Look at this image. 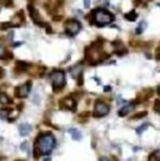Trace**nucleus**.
Here are the masks:
<instances>
[{"label":"nucleus","instance_id":"f8f14e48","mask_svg":"<svg viewBox=\"0 0 160 161\" xmlns=\"http://www.w3.org/2000/svg\"><path fill=\"white\" fill-rule=\"evenodd\" d=\"M30 131H31V126H30L29 124H20V125H19V132H20L21 136L29 135Z\"/></svg>","mask_w":160,"mask_h":161},{"label":"nucleus","instance_id":"a878e982","mask_svg":"<svg viewBox=\"0 0 160 161\" xmlns=\"http://www.w3.org/2000/svg\"><path fill=\"white\" fill-rule=\"evenodd\" d=\"M145 115H146V113L144 111V113H140V114H136V116H135L134 119H139V117H144Z\"/></svg>","mask_w":160,"mask_h":161},{"label":"nucleus","instance_id":"473e14b6","mask_svg":"<svg viewBox=\"0 0 160 161\" xmlns=\"http://www.w3.org/2000/svg\"><path fill=\"white\" fill-rule=\"evenodd\" d=\"M158 94H159V95H160V86L158 88Z\"/></svg>","mask_w":160,"mask_h":161},{"label":"nucleus","instance_id":"39448f33","mask_svg":"<svg viewBox=\"0 0 160 161\" xmlns=\"http://www.w3.org/2000/svg\"><path fill=\"white\" fill-rule=\"evenodd\" d=\"M80 30H82V24H80L78 20L71 19V20H68L65 23V31L68 35L75 36Z\"/></svg>","mask_w":160,"mask_h":161},{"label":"nucleus","instance_id":"5701e85b","mask_svg":"<svg viewBox=\"0 0 160 161\" xmlns=\"http://www.w3.org/2000/svg\"><path fill=\"white\" fill-rule=\"evenodd\" d=\"M151 159H155V160H160V149H159V150H156V151H155V152L153 154Z\"/></svg>","mask_w":160,"mask_h":161},{"label":"nucleus","instance_id":"b1692460","mask_svg":"<svg viewBox=\"0 0 160 161\" xmlns=\"http://www.w3.org/2000/svg\"><path fill=\"white\" fill-rule=\"evenodd\" d=\"M154 110L158 113V114H160V101L158 100L156 102H155V106H154Z\"/></svg>","mask_w":160,"mask_h":161},{"label":"nucleus","instance_id":"a211bd4d","mask_svg":"<svg viewBox=\"0 0 160 161\" xmlns=\"http://www.w3.org/2000/svg\"><path fill=\"white\" fill-rule=\"evenodd\" d=\"M10 28H18V26L15 24H13V23H3L2 26H0V29L2 30H6V29H10Z\"/></svg>","mask_w":160,"mask_h":161},{"label":"nucleus","instance_id":"0eeeda50","mask_svg":"<svg viewBox=\"0 0 160 161\" xmlns=\"http://www.w3.org/2000/svg\"><path fill=\"white\" fill-rule=\"evenodd\" d=\"M28 10H29L30 18L33 19V21H34L35 24H38L39 26H46V25H48V24H45V23L43 21L42 16H40V14H39V11L35 9V6H34L33 4H29V5H28Z\"/></svg>","mask_w":160,"mask_h":161},{"label":"nucleus","instance_id":"7ed1b4c3","mask_svg":"<svg viewBox=\"0 0 160 161\" xmlns=\"http://www.w3.org/2000/svg\"><path fill=\"white\" fill-rule=\"evenodd\" d=\"M105 58V54L103 52V49L100 45L98 44H93L91 46H89L86 49V55H85V60L88 64L90 65H95L100 61H103V59Z\"/></svg>","mask_w":160,"mask_h":161},{"label":"nucleus","instance_id":"c756f323","mask_svg":"<svg viewBox=\"0 0 160 161\" xmlns=\"http://www.w3.org/2000/svg\"><path fill=\"white\" fill-rule=\"evenodd\" d=\"M84 3H85V8L90 6V0H84Z\"/></svg>","mask_w":160,"mask_h":161},{"label":"nucleus","instance_id":"20e7f679","mask_svg":"<svg viewBox=\"0 0 160 161\" xmlns=\"http://www.w3.org/2000/svg\"><path fill=\"white\" fill-rule=\"evenodd\" d=\"M50 79H51L53 89H54V91H60V90L64 89L65 83H66L64 71H61V70H54L50 74Z\"/></svg>","mask_w":160,"mask_h":161},{"label":"nucleus","instance_id":"9d476101","mask_svg":"<svg viewBox=\"0 0 160 161\" xmlns=\"http://www.w3.org/2000/svg\"><path fill=\"white\" fill-rule=\"evenodd\" d=\"M29 68H30V65L28 63H25V61H18L16 63V66H15V71L16 73H25Z\"/></svg>","mask_w":160,"mask_h":161},{"label":"nucleus","instance_id":"f704fd0d","mask_svg":"<svg viewBox=\"0 0 160 161\" xmlns=\"http://www.w3.org/2000/svg\"><path fill=\"white\" fill-rule=\"evenodd\" d=\"M16 161H24V160H16Z\"/></svg>","mask_w":160,"mask_h":161},{"label":"nucleus","instance_id":"7c9ffc66","mask_svg":"<svg viewBox=\"0 0 160 161\" xmlns=\"http://www.w3.org/2000/svg\"><path fill=\"white\" fill-rule=\"evenodd\" d=\"M99 161H110V160H109L108 157H101V159H100Z\"/></svg>","mask_w":160,"mask_h":161},{"label":"nucleus","instance_id":"412c9836","mask_svg":"<svg viewBox=\"0 0 160 161\" xmlns=\"http://www.w3.org/2000/svg\"><path fill=\"white\" fill-rule=\"evenodd\" d=\"M144 29H145V23H144V21H141V23L139 24V26L136 28V34L143 33V31H144Z\"/></svg>","mask_w":160,"mask_h":161},{"label":"nucleus","instance_id":"cd10ccee","mask_svg":"<svg viewBox=\"0 0 160 161\" xmlns=\"http://www.w3.org/2000/svg\"><path fill=\"white\" fill-rule=\"evenodd\" d=\"M4 75H5V71H4V69H3V68H0V79H2Z\"/></svg>","mask_w":160,"mask_h":161},{"label":"nucleus","instance_id":"423d86ee","mask_svg":"<svg viewBox=\"0 0 160 161\" xmlns=\"http://www.w3.org/2000/svg\"><path fill=\"white\" fill-rule=\"evenodd\" d=\"M110 111V106L108 104H105L103 101H98L95 104V107H94V115L96 117H103V116H106Z\"/></svg>","mask_w":160,"mask_h":161},{"label":"nucleus","instance_id":"f03ea898","mask_svg":"<svg viewBox=\"0 0 160 161\" xmlns=\"http://www.w3.org/2000/svg\"><path fill=\"white\" fill-rule=\"evenodd\" d=\"M89 21L91 24H95L96 26H104L106 24H110L114 21V15L105 9H95L91 11V15L89 18Z\"/></svg>","mask_w":160,"mask_h":161},{"label":"nucleus","instance_id":"393cba45","mask_svg":"<svg viewBox=\"0 0 160 161\" xmlns=\"http://www.w3.org/2000/svg\"><path fill=\"white\" fill-rule=\"evenodd\" d=\"M146 127H148V124H144V126H143L141 129H138V130H136V132H138V134H140V132H143V131H144Z\"/></svg>","mask_w":160,"mask_h":161},{"label":"nucleus","instance_id":"bb28decb","mask_svg":"<svg viewBox=\"0 0 160 161\" xmlns=\"http://www.w3.org/2000/svg\"><path fill=\"white\" fill-rule=\"evenodd\" d=\"M26 145H28V144H26V142H24V144H21V150H28V146H26Z\"/></svg>","mask_w":160,"mask_h":161},{"label":"nucleus","instance_id":"4be33fe9","mask_svg":"<svg viewBox=\"0 0 160 161\" xmlns=\"http://www.w3.org/2000/svg\"><path fill=\"white\" fill-rule=\"evenodd\" d=\"M4 58H5V48L0 43V59H4Z\"/></svg>","mask_w":160,"mask_h":161},{"label":"nucleus","instance_id":"2f4dec72","mask_svg":"<svg viewBox=\"0 0 160 161\" xmlns=\"http://www.w3.org/2000/svg\"><path fill=\"white\" fill-rule=\"evenodd\" d=\"M44 161H50V157H45V159H44Z\"/></svg>","mask_w":160,"mask_h":161},{"label":"nucleus","instance_id":"aec40b11","mask_svg":"<svg viewBox=\"0 0 160 161\" xmlns=\"http://www.w3.org/2000/svg\"><path fill=\"white\" fill-rule=\"evenodd\" d=\"M0 4L4 5V6L10 8V6H13V0H0Z\"/></svg>","mask_w":160,"mask_h":161},{"label":"nucleus","instance_id":"dca6fc26","mask_svg":"<svg viewBox=\"0 0 160 161\" xmlns=\"http://www.w3.org/2000/svg\"><path fill=\"white\" fill-rule=\"evenodd\" d=\"M69 132L71 134V138H73L74 140H80V139H82V132H80L79 130H76V129H70Z\"/></svg>","mask_w":160,"mask_h":161},{"label":"nucleus","instance_id":"9b49d317","mask_svg":"<svg viewBox=\"0 0 160 161\" xmlns=\"http://www.w3.org/2000/svg\"><path fill=\"white\" fill-rule=\"evenodd\" d=\"M133 107H134V105H133V104H126V105H124L122 109L118 111V115H119V116H126V115L133 110Z\"/></svg>","mask_w":160,"mask_h":161},{"label":"nucleus","instance_id":"1a4fd4ad","mask_svg":"<svg viewBox=\"0 0 160 161\" xmlns=\"http://www.w3.org/2000/svg\"><path fill=\"white\" fill-rule=\"evenodd\" d=\"M30 89H31V81H28V83H25L23 85H19L15 89V95L18 98H26L29 95Z\"/></svg>","mask_w":160,"mask_h":161},{"label":"nucleus","instance_id":"f257e3e1","mask_svg":"<svg viewBox=\"0 0 160 161\" xmlns=\"http://www.w3.org/2000/svg\"><path fill=\"white\" fill-rule=\"evenodd\" d=\"M56 140L51 134H42L39 135L36 141H35V156L38 157L39 155H49L53 149L55 147Z\"/></svg>","mask_w":160,"mask_h":161},{"label":"nucleus","instance_id":"6ab92c4d","mask_svg":"<svg viewBox=\"0 0 160 161\" xmlns=\"http://www.w3.org/2000/svg\"><path fill=\"white\" fill-rule=\"evenodd\" d=\"M11 110L10 109H4V110H0V119H6L8 117V114L10 113Z\"/></svg>","mask_w":160,"mask_h":161},{"label":"nucleus","instance_id":"ddd939ff","mask_svg":"<svg viewBox=\"0 0 160 161\" xmlns=\"http://www.w3.org/2000/svg\"><path fill=\"white\" fill-rule=\"evenodd\" d=\"M69 71H70V74L74 76V77H76L78 75H80V71H82V65H75V66H73V68H70L69 69Z\"/></svg>","mask_w":160,"mask_h":161},{"label":"nucleus","instance_id":"f3484780","mask_svg":"<svg viewBox=\"0 0 160 161\" xmlns=\"http://www.w3.org/2000/svg\"><path fill=\"white\" fill-rule=\"evenodd\" d=\"M136 13L135 11H130V13H128V14H125V19L126 20H130V21H134V20H136Z\"/></svg>","mask_w":160,"mask_h":161},{"label":"nucleus","instance_id":"c85d7f7f","mask_svg":"<svg viewBox=\"0 0 160 161\" xmlns=\"http://www.w3.org/2000/svg\"><path fill=\"white\" fill-rule=\"evenodd\" d=\"M21 44H23V43H20V41H16V43H14V44H13V46H14V48H19Z\"/></svg>","mask_w":160,"mask_h":161},{"label":"nucleus","instance_id":"2eb2a0df","mask_svg":"<svg viewBox=\"0 0 160 161\" xmlns=\"http://www.w3.org/2000/svg\"><path fill=\"white\" fill-rule=\"evenodd\" d=\"M115 52L118 55H123V54H126V49L122 43H118V45H115Z\"/></svg>","mask_w":160,"mask_h":161},{"label":"nucleus","instance_id":"72a5a7b5","mask_svg":"<svg viewBox=\"0 0 160 161\" xmlns=\"http://www.w3.org/2000/svg\"><path fill=\"white\" fill-rule=\"evenodd\" d=\"M158 54H159V60H160V49H159V51H158Z\"/></svg>","mask_w":160,"mask_h":161},{"label":"nucleus","instance_id":"4468645a","mask_svg":"<svg viewBox=\"0 0 160 161\" xmlns=\"http://www.w3.org/2000/svg\"><path fill=\"white\" fill-rule=\"evenodd\" d=\"M11 102V99L8 96V94L5 92H0V104H3V105H8Z\"/></svg>","mask_w":160,"mask_h":161},{"label":"nucleus","instance_id":"6e6552de","mask_svg":"<svg viewBox=\"0 0 160 161\" xmlns=\"http://www.w3.org/2000/svg\"><path fill=\"white\" fill-rule=\"evenodd\" d=\"M60 107L63 110H70L74 111L76 109V101L73 96H66L60 101Z\"/></svg>","mask_w":160,"mask_h":161}]
</instances>
